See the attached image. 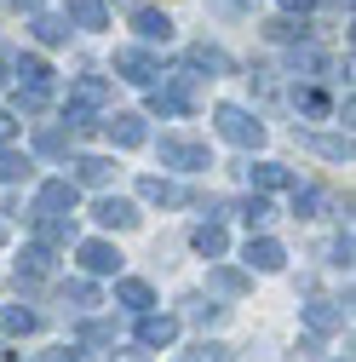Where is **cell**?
<instances>
[{"label":"cell","instance_id":"obj_1","mask_svg":"<svg viewBox=\"0 0 356 362\" xmlns=\"http://www.w3.org/2000/svg\"><path fill=\"white\" fill-rule=\"evenodd\" d=\"M213 127H218V139H230L236 150H259L264 144V121L253 110H242V104H218L213 110Z\"/></svg>","mask_w":356,"mask_h":362},{"label":"cell","instance_id":"obj_2","mask_svg":"<svg viewBox=\"0 0 356 362\" xmlns=\"http://www.w3.org/2000/svg\"><path fill=\"white\" fill-rule=\"evenodd\" d=\"M161 167H172V173H207L213 167V156H207V144L201 139H184V132H161Z\"/></svg>","mask_w":356,"mask_h":362},{"label":"cell","instance_id":"obj_35","mask_svg":"<svg viewBox=\"0 0 356 362\" xmlns=\"http://www.w3.org/2000/svg\"><path fill=\"white\" fill-rule=\"evenodd\" d=\"M190 362H236V351H230V345H218V339H201V345L190 351Z\"/></svg>","mask_w":356,"mask_h":362},{"label":"cell","instance_id":"obj_42","mask_svg":"<svg viewBox=\"0 0 356 362\" xmlns=\"http://www.w3.org/2000/svg\"><path fill=\"white\" fill-rule=\"evenodd\" d=\"M18 110H23V115H40V110H47V98H40V93H18Z\"/></svg>","mask_w":356,"mask_h":362},{"label":"cell","instance_id":"obj_7","mask_svg":"<svg viewBox=\"0 0 356 362\" xmlns=\"http://www.w3.org/2000/svg\"><path fill=\"white\" fill-rule=\"evenodd\" d=\"M104 104H109V81H104V75H75V81H69V104H64V110L93 115V110H104Z\"/></svg>","mask_w":356,"mask_h":362},{"label":"cell","instance_id":"obj_30","mask_svg":"<svg viewBox=\"0 0 356 362\" xmlns=\"http://www.w3.org/2000/svg\"><path fill=\"white\" fill-rule=\"evenodd\" d=\"M64 299H69L75 310H93V305H98V288L86 282V276H69V282H64Z\"/></svg>","mask_w":356,"mask_h":362},{"label":"cell","instance_id":"obj_38","mask_svg":"<svg viewBox=\"0 0 356 362\" xmlns=\"http://www.w3.org/2000/svg\"><path fill=\"white\" fill-rule=\"evenodd\" d=\"M109 339H115L109 322H81V345H109Z\"/></svg>","mask_w":356,"mask_h":362},{"label":"cell","instance_id":"obj_39","mask_svg":"<svg viewBox=\"0 0 356 362\" xmlns=\"http://www.w3.org/2000/svg\"><path fill=\"white\" fill-rule=\"evenodd\" d=\"M328 264H339V270H350V230H345V236H339V242L328 247Z\"/></svg>","mask_w":356,"mask_h":362},{"label":"cell","instance_id":"obj_46","mask_svg":"<svg viewBox=\"0 0 356 362\" xmlns=\"http://www.w3.org/2000/svg\"><path fill=\"white\" fill-rule=\"evenodd\" d=\"M109 362H150V356H144V351H115Z\"/></svg>","mask_w":356,"mask_h":362},{"label":"cell","instance_id":"obj_6","mask_svg":"<svg viewBox=\"0 0 356 362\" xmlns=\"http://www.w3.org/2000/svg\"><path fill=\"white\" fill-rule=\"evenodd\" d=\"M115 75H121V81H132V86H155L161 64H155L144 47H121V52H115Z\"/></svg>","mask_w":356,"mask_h":362},{"label":"cell","instance_id":"obj_12","mask_svg":"<svg viewBox=\"0 0 356 362\" xmlns=\"http://www.w3.org/2000/svg\"><path fill=\"white\" fill-rule=\"evenodd\" d=\"M304 328L316 334V339H322V334H339V328H345V305H339V299H310V305H304Z\"/></svg>","mask_w":356,"mask_h":362},{"label":"cell","instance_id":"obj_3","mask_svg":"<svg viewBox=\"0 0 356 362\" xmlns=\"http://www.w3.org/2000/svg\"><path fill=\"white\" fill-rule=\"evenodd\" d=\"M75 202H81V190L69 178H47V185L35 190V202H29V218H69Z\"/></svg>","mask_w":356,"mask_h":362},{"label":"cell","instance_id":"obj_47","mask_svg":"<svg viewBox=\"0 0 356 362\" xmlns=\"http://www.w3.org/2000/svg\"><path fill=\"white\" fill-rule=\"evenodd\" d=\"M6 6H18V12H40V0H6Z\"/></svg>","mask_w":356,"mask_h":362},{"label":"cell","instance_id":"obj_48","mask_svg":"<svg viewBox=\"0 0 356 362\" xmlns=\"http://www.w3.org/2000/svg\"><path fill=\"white\" fill-rule=\"evenodd\" d=\"M0 242H6V224H0Z\"/></svg>","mask_w":356,"mask_h":362},{"label":"cell","instance_id":"obj_14","mask_svg":"<svg viewBox=\"0 0 356 362\" xmlns=\"http://www.w3.org/2000/svg\"><path fill=\"white\" fill-rule=\"evenodd\" d=\"M115 305L132 310V316H144V310H155V288L138 282V276H121V282H115Z\"/></svg>","mask_w":356,"mask_h":362},{"label":"cell","instance_id":"obj_32","mask_svg":"<svg viewBox=\"0 0 356 362\" xmlns=\"http://www.w3.org/2000/svg\"><path fill=\"white\" fill-rule=\"evenodd\" d=\"M293 104H299V110H304L310 121H322V115L333 110V104H328V93H316V86H304V93H293Z\"/></svg>","mask_w":356,"mask_h":362},{"label":"cell","instance_id":"obj_27","mask_svg":"<svg viewBox=\"0 0 356 362\" xmlns=\"http://www.w3.org/2000/svg\"><path fill=\"white\" fill-rule=\"evenodd\" d=\"M35 230L47 247H64V242H75V218H35Z\"/></svg>","mask_w":356,"mask_h":362},{"label":"cell","instance_id":"obj_10","mask_svg":"<svg viewBox=\"0 0 356 362\" xmlns=\"http://www.w3.org/2000/svg\"><path fill=\"white\" fill-rule=\"evenodd\" d=\"M104 132H109V144H115V150H138V144L150 139V127H144V115H132V110L109 115V121H104Z\"/></svg>","mask_w":356,"mask_h":362},{"label":"cell","instance_id":"obj_36","mask_svg":"<svg viewBox=\"0 0 356 362\" xmlns=\"http://www.w3.org/2000/svg\"><path fill=\"white\" fill-rule=\"evenodd\" d=\"M316 156H328V161H350V139H304Z\"/></svg>","mask_w":356,"mask_h":362},{"label":"cell","instance_id":"obj_4","mask_svg":"<svg viewBox=\"0 0 356 362\" xmlns=\"http://www.w3.org/2000/svg\"><path fill=\"white\" fill-rule=\"evenodd\" d=\"M150 110H155V115H190V110H196V75L178 69L167 86H155V93H150Z\"/></svg>","mask_w":356,"mask_h":362},{"label":"cell","instance_id":"obj_24","mask_svg":"<svg viewBox=\"0 0 356 362\" xmlns=\"http://www.w3.org/2000/svg\"><path fill=\"white\" fill-rule=\"evenodd\" d=\"M190 69H207V75H230L236 64H230L225 52H218V47H207V40H201V47H190Z\"/></svg>","mask_w":356,"mask_h":362},{"label":"cell","instance_id":"obj_23","mask_svg":"<svg viewBox=\"0 0 356 362\" xmlns=\"http://www.w3.org/2000/svg\"><path fill=\"white\" fill-rule=\"evenodd\" d=\"M29 35L40 40V47H64V40H69V23H64V18H52V12H35Z\"/></svg>","mask_w":356,"mask_h":362},{"label":"cell","instance_id":"obj_21","mask_svg":"<svg viewBox=\"0 0 356 362\" xmlns=\"http://www.w3.org/2000/svg\"><path fill=\"white\" fill-rule=\"evenodd\" d=\"M190 247H196L201 259H225L230 236H225V224H196V230H190Z\"/></svg>","mask_w":356,"mask_h":362},{"label":"cell","instance_id":"obj_33","mask_svg":"<svg viewBox=\"0 0 356 362\" xmlns=\"http://www.w3.org/2000/svg\"><path fill=\"white\" fill-rule=\"evenodd\" d=\"M264 35H271V40H287V47H299V40H304V23H293V18H271V23H264Z\"/></svg>","mask_w":356,"mask_h":362},{"label":"cell","instance_id":"obj_41","mask_svg":"<svg viewBox=\"0 0 356 362\" xmlns=\"http://www.w3.org/2000/svg\"><path fill=\"white\" fill-rule=\"evenodd\" d=\"M12 139H18V115H12V110H0V150H6Z\"/></svg>","mask_w":356,"mask_h":362},{"label":"cell","instance_id":"obj_8","mask_svg":"<svg viewBox=\"0 0 356 362\" xmlns=\"http://www.w3.org/2000/svg\"><path fill=\"white\" fill-rule=\"evenodd\" d=\"M75 259H81L86 276H115V270H121V253H115V242H104V236L81 242V247H75Z\"/></svg>","mask_w":356,"mask_h":362},{"label":"cell","instance_id":"obj_20","mask_svg":"<svg viewBox=\"0 0 356 362\" xmlns=\"http://www.w3.org/2000/svg\"><path fill=\"white\" fill-rule=\"evenodd\" d=\"M138 196L155 202V207H178V202H184V190H178L172 178H161V173H144V178H138Z\"/></svg>","mask_w":356,"mask_h":362},{"label":"cell","instance_id":"obj_17","mask_svg":"<svg viewBox=\"0 0 356 362\" xmlns=\"http://www.w3.org/2000/svg\"><path fill=\"white\" fill-rule=\"evenodd\" d=\"M93 218L104 224V230H132V224H138V207L121 202V196H104V202L93 207Z\"/></svg>","mask_w":356,"mask_h":362},{"label":"cell","instance_id":"obj_16","mask_svg":"<svg viewBox=\"0 0 356 362\" xmlns=\"http://www.w3.org/2000/svg\"><path fill=\"white\" fill-rule=\"evenodd\" d=\"M247 264L271 276V270H282V264H287V253H282V242H276V236H247Z\"/></svg>","mask_w":356,"mask_h":362},{"label":"cell","instance_id":"obj_26","mask_svg":"<svg viewBox=\"0 0 356 362\" xmlns=\"http://www.w3.org/2000/svg\"><path fill=\"white\" fill-rule=\"evenodd\" d=\"M35 328H40L35 310H23V305H6V310H0V334H18V339H23V334H35Z\"/></svg>","mask_w":356,"mask_h":362},{"label":"cell","instance_id":"obj_43","mask_svg":"<svg viewBox=\"0 0 356 362\" xmlns=\"http://www.w3.org/2000/svg\"><path fill=\"white\" fill-rule=\"evenodd\" d=\"M40 362H86V356L69 351V345H58V351H40Z\"/></svg>","mask_w":356,"mask_h":362},{"label":"cell","instance_id":"obj_28","mask_svg":"<svg viewBox=\"0 0 356 362\" xmlns=\"http://www.w3.org/2000/svg\"><path fill=\"white\" fill-rule=\"evenodd\" d=\"M287 69H293V75H304V81H316V75H322L328 64H322V52H316V47H293Z\"/></svg>","mask_w":356,"mask_h":362},{"label":"cell","instance_id":"obj_25","mask_svg":"<svg viewBox=\"0 0 356 362\" xmlns=\"http://www.w3.org/2000/svg\"><path fill=\"white\" fill-rule=\"evenodd\" d=\"M69 139H75L69 127H35V150L40 156H69Z\"/></svg>","mask_w":356,"mask_h":362},{"label":"cell","instance_id":"obj_34","mask_svg":"<svg viewBox=\"0 0 356 362\" xmlns=\"http://www.w3.org/2000/svg\"><path fill=\"white\" fill-rule=\"evenodd\" d=\"M184 316H190L196 328H213L218 316H225V305H213V299H190V310H184Z\"/></svg>","mask_w":356,"mask_h":362},{"label":"cell","instance_id":"obj_11","mask_svg":"<svg viewBox=\"0 0 356 362\" xmlns=\"http://www.w3.org/2000/svg\"><path fill=\"white\" fill-rule=\"evenodd\" d=\"M18 93H40V98H52V64H47V58H35V52H23V58H18Z\"/></svg>","mask_w":356,"mask_h":362},{"label":"cell","instance_id":"obj_31","mask_svg":"<svg viewBox=\"0 0 356 362\" xmlns=\"http://www.w3.org/2000/svg\"><path fill=\"white\" fill-rule=\"evenodd\" d=\"M18 178H29V156L0 150V185H18Z\"/></svg>","mask_w":356,"mask_h":362},{"label":"cell","instance_id":"obj_40","mask_svg":"<svg viewBox=\"0 0 356 362\" xmlns=\"http://www.w3.org/2000/svg\"><path fill=\"white\" fill-rule=\"evenodd\" d=\"M201 213H207V218H201V224H225V218H230V202H218V196H213V202H207V207H201Z\"/></svg>","mask_w":356,"mask_h":362},{"label":"cell","instance_id":"obj_37","mask_svg":"<svg viewBox=\"0 0 356 362\" xmlns=\"http://www.w3.org/2000/svg\"><path fill=\"white\" fill-rule=\"evenodd\" d=\"M242 218H247L253 230H259V224L271 218V202H264V196H247V202H242Z\"/></svg>","mask_w":356,"mask_h":362},{"label":"cell","instance_id":"obj_45","mask_svg":"<svg viewBox=\"0 0 356 362\" xmlns=\"http://www.w3.org/2000/svg\"><path fill=\"white\" fill-rule=\"evenodd\" d=\"M213 6H218V12H247L253 0H213Z\"/></svg>","mask_w":356,"mask_h":362},{"label":"cell","instance_id":"obj_5","mask_svg":"<svg viewBox=\"0 0 356 362\" xmlns=\"http://www.w3.org/2000/svg\"><path fill=\"white\" fill-rule=\"evenodd\" d=\"M132 334H138V345H144V351H167V345L178 339V316H167V310H144Z\"/></svg>","mask_w":356,"mask_h":362},{"label":"cell","instance_id":"obj_44","mask_svg":"<svg viewBox=\"0 0 356 362\" xmlns=\"http://www.w3.org/2000/svg\"><path fill=\"white\" fill-rule=\"evenodd\" d=\"M276 6H282V12H287V18H304V12H310V6H316V0H276Z\"/></svg>","mask_w":356,"mask_h":362},{"label":"cell","instance_id":"obj_18","mask_svg":"<svg viewBox=\"0 0 356 362\" xmlns=\"http://www.w3.org/2000/svg\"><path fill=\"white\" fill-rule=\"evenodd\" d=\"M109 178H115V161L109 156H75V178H69L75 190L81 185H109Z\"/></svg>","mask_w":356,"mask_h":362},{"label":"cell","instance_id":"obj_13","mask_svg":"<svg viewBox=\"0 0 356 362\" xmlns=\"http://www.w3.org/2000/svg\"><path fill=\"white\" fill-rule=\"evenodd\" d=\"M64 23H75V29H109V0H64Z\"/></svg>","mask_w":356,"mask_h":362},{"label":"cell","instance_id":"obj_19","mask_svg":"<svg viewBox=\"0 0 356 362\" xmlns=\"http://www.w3.org/2000/svg\"><path fill=\"white\" fill-rule=\"evenodd\" d=\"M52 264H58V253H52L47 242H35V247H23V259H18V282H35V276H52Z\"/></svg>","mask_w":356,"mask_h":362},{"label":"cell","instance_id":"obj_29","mask_svg":"<svg viewBox=\"0 0 356 362\" xmlns=\"http://www.w3.org/2000/svg\"><path fill=\"white\" fill-rule=\"evenodd\" d=\"M328 207V190H299L293 185V218H316Z\"/></svg>","mask_w":356,"mask_h":362},{"label":"cell","instance_id":"obj_22","mask_svg":"<svg viewBox=\"0 0 356 362\" xmlns=\"http://www.w3.org/2000/svg\"><path fill=\"white\" fill-rule=\"evenodd\" d=\"M207 288H213V293H225V299H242L253 282H247V270H230V264H218L213 276H207Z\"/></svg>","mask_w":356,"mask_h":362},{"label":"cell","instance_id":"obj_9","mask_svg":"<svg viewBox=\"0 0 356 362\" xmlns=\"http://www.w3.org/2000/svg\"><path fill=\"white\" fill-rule=\"evenodd\" d=\"M242 173H247L253 196H271V190H293V185H299V178H293V173H287L282 161H247Z\"/></svg>","mask_w":356,"mask_h":362},{"label":"cell","instance_id":"obj_15","mask_svg":"<svg viewBox=\"0 0 356 362\" xmlns=\"http://www.w3.org/2000/svg\"><path fill=\"white\" fill-rule=\"evenodd\" d=\"M132 29H138V40H172V18L161 12V6H132Z\"/></svg>","mask_w":356,"mask_h":362}]
</instances>
